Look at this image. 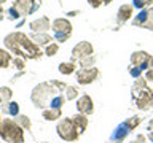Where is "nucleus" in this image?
<instances>
[{"label": "nucleus", "instance_id": "22", "mask_svg": "<svg viewBox=\"0 0 153 143\" xmlns=\"http://www.w3.org/2000/svg\"><path fill=\"white\" fill-rule=\"evenodd\" d=\"M16 122L21 126L22 129H30V126H32V122H30V119H29L27 116H24V114H18V118H16Z\"/></svg>", "mask_w": 153, "mask_h": 143}, {"label": "nucleus", "instance_id": "33", "mask_svg": "<svg viewBox=\"0 0 153 143\" xmlns=\"http://www.w3.org/2000/svg\"><path fill=\"white\" fill-rule=\"evenodd\" d=\"M131 75L134 76V78H139V76L142 75V70L139 69V67H136V69H132V70H131Z\"/></svg>", "mask_w": 153, "mask_h": 143}, {"label": "nucleus", "instance_id": "31", "mask_svg": "<svg viewBox=\"0 0 153 143\" xmlns=\"http://www.w3.org/2000/svg\"><path fill=\"white\" fill-rule=\"evenodd\" d=\"M70 37V33H54V38L57 41H65Z\"/></svg>", "mask_w": 153, "mask_h": 143}, {"label": "nucleus", "instance_id": "21", "mask_svg": "<svg viewBox=\"0 0 153 143\" xmlns=\"http://www.w3.org/2000/svg\"><path fill=\"white\" fill-rule=\"evenodd\" d=\"M33 40H35L38 45H48L50 41H53V38L48 35V33H35V35H33Z\"/></svg>", "mask_w": 153, "mask_h": 143}, {"label": "nucleus", "instance_id": "13", "mask_svg": "<svg viewBox=\"0 0 153 143\" xmlns=\"http://www.w3.org/2000/svg\"><path fill=\"white\" fill-rule=\"evenodd\" d=\"M72 121L75 122V126H76V129H78L80 135L86 130V127H88V116L83 114V113H78V114H75V116H72Z\"/></svg>", "mask_w": 153, "mask_h": 143}, {"label": "nucleus", "instance_id": "38", "mask_svg": "<svg viewBox=\"0 0 153 143\" xmlns=\"http://www.w3.org/2000/svg\"><path fill=\"white\" fill-rule=\"evenodd\" d=\"M150 129L153 130V119H152V122H150Z\"/></svg>", "mask_w": 153, "mask_h": 143}, {"label": "nucleus", "instance_id": "30", "mask_svg": "<svg viewBox=\"0 0 153 143\" xmlns=\"http://www.w3.org/2000/svg\"><path fill=\"white\" fill-rule=\"evenodd\" d=\"M13 64L16 65V69H24V65H26V62H24L21 57H14L13 59Z\"/></svg>", "mask_w": 153, "mask_h": 143}, {"label": "nucleus", "instance_id": "10", "mask_svg": "<svg viewBox=\"0 0 153 143\" xmlns=\"http://www.w3.org/2000/svg\"><path fill=\"white\" fill-rule=\"evenodd\" d=\"M76 110L83 114H93L94 107H93V99L89 95H81V97L76 100Z\"/></svg>", "mask_w": 153, "mask_h": 143}, {"label": "nucleus", "instance_id": "43", "mask_svg": "<svg viewBox=\"0 0 153 143\" xmlns=\"http://www.w3.org/2000/svg\"><path fill=\"white\" fill-rule=\"evenodd\" d=\"M45 143H46V142H45Z\"/></svg>", "mask_w": 153, "mask_h": 143}, {"label": "nucleus", "instance_id": "42", "mask_svg": "<svg viewBox=\"0 0 153 143\" xmlns=\"http://www.w3.org/2000/svg\"><path fill=\"white\" fill-rule=\"evenodd\" d=\"M0 121H2V114H0Z\"/></svg>", "mask_w": 153, "mask_h": 143}, {"label": "nucleus", "instance_id": "24", "mask_svg": "<svg viewBox=\"0 0 153 143\" xmlns=\"http://www.w3.org/2000/svg\"><path fill=\"white\" fill-rule=\"evenodd\" d=\"M76 95H78V91L74 86H67L65 88V100H74Z\"/></svg>", "mask_w": 153, "mask_h": 143}, {"label": "nucleus", "instance_id": "27", "mask_svg": "<svg viewBox=\"0 0 153 143\" xmlns=\"http://www.w3.org/2000/svg\"><path fill=\"white\" fill-rule=\"evenodd\" d=\"M153 3V0H134V7L139 8V10H142L143 7H147V5H150Z\"/></svg>", "mask_w": 153, "mask_h": 143}, {"label": "nucleus", "instance_id": "15", "mask_svg": "<svg viewBox=\"0 0 153 143\" xmlns=\"http://www.w3.org/2000/svg\"><path fill=\"white\" fill-rule=\"evenodd\" d=\"M43 118L46 121H54V119L61 118V108H48V110H43Z\"/></svg>", "mask_w": 153, "mask_h": 143}, {"label": "nucleus", "instance_id": "36", "mask_svg": "<svg viewBox=\"0 0 153 143\" xmlns=\"http://www.w3.org/2000/svg\"><path fill=\"white\" fill-rule=\"evenodd\" d=\"M148 138H150V140H152V142H153V130H152V132H150V135H148Z\"/></svg>", "mask_w": 153, "mask_h": 143}, {"label": "nucleus", "instance_id": "5", "mask_svg": "<svg viewBox=\"0 0 153 143\" xmlns=\"http://www.w3.org/2000/svg\"><path fill=\"white\" fill-rule=\"evenodd\" d=\"M57 133L62 140L67 142H76L80 137V132L75 126V122L72 121V118H64L57 122Z\"/></svg>", "mask_w": 153, "mask_h": 143}, {"label": "nucleus", "instance_id": "9", "mask_svg": "<svg viewBox=\"0 0 153 143\" xmlns=\"http://www.w3.org/2000/svg\"><path fill=\"white\" fill-rule=\"evenodd\" d=\"M148 60H150V54L145 52V51H137V52H134V54L131 56L132 65L139 67L140 70L148 69Z\"/></svg>", "mask_w": 153, "mask_h": 143}, {"label": "nucleus", "instance_id": "23", "mask_svg": "<svg viewBox=\"0 0 153 143\" xmlns=\"http://www.w3.org/2000/svg\"><path fill=\"white\" fill-rule=\"evenodd\" d=\"M94 62H96V57L94 56H88V57H85V59L80 60V65H81V69H91Z\"/></svg>", "mask_w": 153, "mask_h": 143}, {"label": "nucleus", "instance_id": "8", "mask_svg": "<svg viewBox=\"0 0 153 143\" xmlns=\"http://www.w3.org/2000/svg\"><path fill=\"white\" fill-rule=\"evenodd\" d=\"M38 7H40V0H16L14 3V8L19 11L21 16L33 13Z\"/></svg>", "mask_w": 153, "mask_h": 143}, {"label": "nucleus", "instance_id": "19", "mask_svg": "<svg viewBox=\"0 0 153 143\" xmlns=\"http://www.w3.org/2000/svg\"><path fill=\"white\" fill-rule=\"evenodd\" d=\"M11 89L7 88V86H3V88H0V103H7L10 99H11Z\"/></svg>", "mask_w": 153, "mask_h": 143}, {"label": "nucleus", "instance_id": "28", "mask_svg": "<svg viewBox=\"0 0 153 143\" xmlns=\"http://www.w3.org/2000/svg\"><path fill=\"white\" fill-rule=\"evenodd\" d=\"M139 122H140V118H139V116H134L132 119H129V121H126V126H128L129 129H134V127H136Z\"/></svg>", "mask_w": 153, "mask_h": 143}, {"label": "nucleus", "instance_id": "32", "mask_svg": "<svg viewBox=\"0 0 153 143\" xmlns=\"http://www.w3.org/2000/svg\"><path fill=\"white\" fill-rule=\"evenodd\" d=\"M88 2L91 3V7H93V8H97V7H100V5L104 3V0H88Z\"/></svg>", "mask_w": 153, "mask_h": 143}, {"label": "nucleus", "instance_id": "14", "mask_svg": "<svg viewBox=\"0 0 153 143\" xmlns=\"http://www.w3.org/2000/svg\"><path fill=\"white\" fill-rule=\"evenodd\" d=\"M117 21L118 22H126L129 18L132 16V5H121L118 10V14H117Z\"/></svg>", "mask_w": 153, "mask_h": 143}, {"label": "nucleus", "instance_id": "3", "mask_svg": "<svg viewBox=\"0 0 153 143\" xmlns=\"http://www.w3.org/2000/svg\"><path fill=\"white\" fill-rule=\"evenodd\" d=\"M59 91L54 89L53 83H40L32 91V102L38 108H45L46 105L51 103V100L57 95Z\"/></svg>", "mask_w": 153, "mask_h": 143}, {"label": "nucleus", "instance_id": "7", "mask_svg": "<svg viewBox=\"0 0 153 143\" xmlns=\"http://www.w3.org/2000/svg\"><path fill=\"white\" fill-rule=\"evenodd\" d=\"M99 76V70L96 67H91V69H80L76 72V81L80 84H91L94 80H97Z\"/></svg>", "mask_w": 153, "mask_h": 143}, {"label": "nucleus", "instance_id": "35", "mask_svg": "<svg viewBox=\"0 0 153 143\" xmlns=\"http://www.w3.org/2000/svg\"><path fill=\"white\" fill-rule=\"evenodd\" d=\"M145 140H147V138H145V135H139V137L136 138V140H134V142H131V143H145Z\"/></svg>", "mask_w": 153, "mask_h": 143}, {"label": "nucleus", "instance_id": "4", "mask_svg": "<svg viewBox=\"0 0 153 143\" xmlns=\"http://www.w3.org/2000/svg\"><path fill=\"white\" fill-rule=\"evenodd\" d=\"M132 97L136 99L139 108L147 110L153 105V91L147 88V80L139 78L132 86Z\"/></svg>", "mask_w": 153, "mask_h": 143}, {"label": "nucleus", "instance_id": "26", "mask_svg": "<svg viewBox=\"0 0 153 143\" xmlns=\"http://www.w3.org/2000/svg\"><path fill=\"white\" fill-rule=\"evenodd\" d=\"M143 27L153 30V8L148 10V18H147V22H145V26H143Z\"/></svg>", "mask_w": 153, "mask_h": 143}, {"label": "nucleus", "instance_id": "20", "mask_svg": "<svg viewBox=\"0 0 153 143\" xmlns=\"http://www.w3.org/2000/svg\"><path fill=\"white\" fill-rule=\"evenodd\" d=\"M3 111H7L8 114H13V116H18L19 114V105L16 102H8L7 107H3Z\"/></svg>", "mask_w": 153, "mask_h": 143}, {"label": "nucleus", "instance_id": "11", "mask_svg": "<svg viewBox=\"0 0 153 143\" xmlns=\"http://www.w3.org/2000/svg\"><path fill=\"white\" fill-rule=\"evenodd\" d=\"M51 27L54 30V33H72V24L69 19H64V18L54 19Z\"/></svg>", "mask_w": 153, "mask_h": 143}, {"label": "nucleus", "instance_id": "37", "mask_svg": "<svg viewBox=\"0 0 153 143\" xmlns=\"http://www.w3.org/2000/svg\"><path fill=\"white\" fill-rule=\"evenodd\" d=\"M110 2H112V0H104V5H108Z\"/></svg>", "mask_w": 153, "mask_h": 143}, {"label": "nucleus", "instance_id": "29", "mask_svg": "<svg viewBox=\"0 0 153 143\" xmlns=\"http://www.w3.org/2000/svg\"><path fill=\"white\" fill-rule=\"evenodd\" d=\"M8 14H10V19H18L19 16H21V14H19V11H18L14 7L8 10Z\"/></svg>", "mask_w": 153, "mask_h": 143}, {"label": "nucleus", "instance_id": "2", "mask_svg": "<svg viewBox=\"0 0 153 143\" xmlns=\"http://www.w3.org/2000/svg\"><path fill=\"white\" fill-rule=\"evenodd\" d=\"M0 137L8 143H24V129L11 118L0 121Z\"/></svg>", "mask_w": 153, "mask_h": 143}, {"label": "nucleus", "instance_id": "34", "mask_svg": "<svg viewBox=\"0 0 153 143\" xmlns=\"http://www.w3.org/2000/svg\"><path fill=\"white\" fill-rule=\"evenodd\" d=\"M145 80L147 81H153V69H148L147 75H145Z\"/></svg>", "mask_w": 153, "mask_h": 143}, {"label": "nucleus", "instance_id": "41", "mask_svg": "<svg viewBox=\"0 0 153 143\" xmlns=\"http://www.w3.org/2000/svg\"><path fill=\"white\" fill-rule=\"evenodd\" d=\"M3 2H7V0H0V3H3Z\"/></svg>", "mask_w": 153, "mask_h": 143}, {"label": "nucleus", "instance_id": "18", "mask_svg": "<svg viewBox=\"0 0 153 143\" xmlns=\"http://www.w3.org/2000/svg\"><path fill=\"white\" fill-rule=\"evenodd\" d=\"M10 62H11V54L7 52L5 49H0V67H2V69H7L10 65Z\"/></svg>", "mask_w": 153, "mask_h": 143}, {"label": "nucleus", "instance_id": "12", "mask_svg": "<svg viewBox=\"0 0 153 143\" xmlns=\"http://www.w3.org/2000/svg\"><path fill=\"white\" fill-rule=\"evenodd\" d=\"M30 29L35 33H45L48 29H50V19L46 16H43L40 19H35V21L30 22Z\"/></svg>", "mask_w": 153, "mask_h": 143}, {"label": "nucleus", "instance_id": "25", "mask_svg": "<svg viewBox=\"0 0 153 143\" xmlns=\"http://www.w3.org/2000/svg\"><path fill=\"white\" fill-rule=\"evenodd\" d=\"M57 51H59V45H57V43H51V45H48V48H46L48 56H56Z\"/></svg>", "mask_w": 153, "mask_h": 143}, {"label": "nucleus", "instance_id": "16", "mask_svg": "<svg viewBox=\"0 0 153 143\" xmlns=\"http://www.w3.org/2000/svg\"><path fill=\"white\" fill-rule=\"evenodd\" d=\"M147 18H148V10H140V13L137 14V18H134L132 24L134 26H145Z\"/></svg>", "mask_w": 153, "mask_h": 143}, {"label": "nucleus", "instance_id": "17", "mask_svg": "<svg viewBox=\"0 0 153 143\" xmlns=\"http://www.w3.org/2000/svg\"><path fill=\"white\" fill-rule=\"evenodd\" d=\"M59 72L62 75H72L75 72V64L74 62H62L59 65Z\"/></svg>", "mask_w": 153, "mask_h": 143}, {"label": "nucleus", "instance_id": "39", "mask_svg": "<svg viewBox=\"0 0 153 143\" xmlns=\"http://www.w3.org/2000/svg\"><path fill=\"white\" fill-rule=\"evenodd\" d=\"M0 13H3V8H2V5H0Z\"/></svg>", "mask_w": 153, "mask_h": 143}, {"label": "nucleus", "instance_id": "6", "mask_svg": "<svg viewBox=\"0 0 153 143\" xmlns=\"http://www.w3.org/2000/svg\"><path fill=\"white\" fill-rule=\"evenodd\" d=\"M93 45L89 41H80L72 51V60H81L88 56H93Z\"/></svg>", "mask_w": 153, "mask_h": 143}, {"label": "nucleus", "instance_id": "40", "mask_svg": "<svg viewBox=\"0 0 153 143\" xmlns=\"http://www.w3.org/2000/svg\"><path fill=\"white\" fill-rule=\"evenodd\" d=\"M2 14H3V13H0V21H2V18H3V16H2Z\"/></svg>", "mask_w": 153, "mask_h": 143}, {"label": "nucleus", "instance_id": "1", "mask_svg": "<svg viewBox=\"0 0 153 143\" xmlns=\"http://www.w3.org/2000/svg\"><path fill=\"white\" fill-rule=\"evenodd\" d=\"M5 46L14 54L21 57H29V59H38L42 56V51L33 41H30L26 33L14 32L5 37Z\"/></svg>", "mask_w": 153, "mask_h": 143}]
</instances>
